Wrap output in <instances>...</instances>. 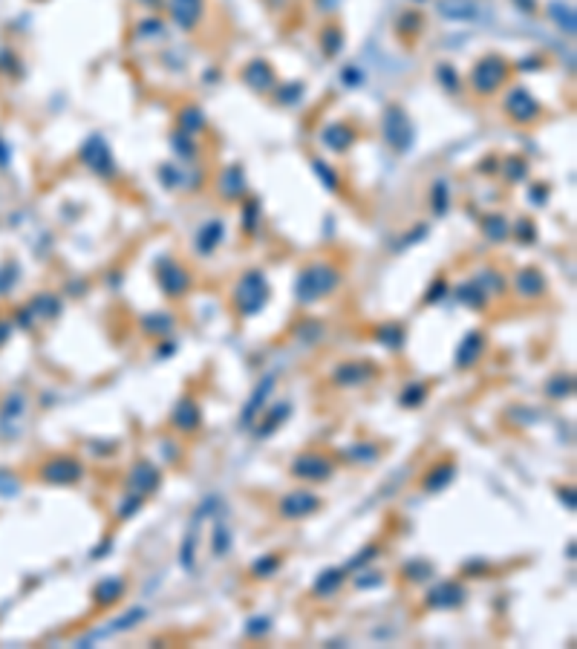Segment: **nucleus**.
<instances>
[{
  "label": "nucleus",
  "mask_w": 577,
  "mask_h": 649,
  "mask_svg": "<svg viewBox=\"0 0 577 649\" xmlns=\"http://www.w3.org/2000/svg\"><path fill=\"white\" fill-rule=\"evenodd\" d=\"M144 617V609H130L128 614H121L118 621L110 626V632H121V629H130V626H136V621H142Z\"/></svg>",
  "instance_id": "obj_33"
},
{
  "label": "nucleus",
  "mask_w": 577,
  "mask_h": 649,
  "mask_svg": "<svg viewBox=\"0 0 577 649\" xmlns=\"http://www.w3.org/2000/svg\"><path fill=\"white\" fill-rule=\"evenodd\" d=\"M142 502H144V497H139V493H133L130 490V497H125L118 502V511H116V517L118 519H128V517H133L139 508H142Z\"/></svg>",
  "instance_id": "obj_30"
},
{
  "label": "nucleus",
  "mask_w": 577,
  "mask_h": 649,
  "mask_svg": "<svg viewBox=\"0 0 577 649\" xmlns=\"http://www.w3.org/2000/svg\"><path fill=\"white\" fill-rule=\"evenodd\" d=\"M159 482H162V474L156 465H150V462H136L128 474V490L139 493V497H147V493H156L159 490Z\"/></svg>",
  "instance_id": "obj_10"
},
{
  "label": "nucleus",
  "mask_w": 577,
  "mask_h": 649,
  "mask_svg": "<svg viewBox=\"0 0 577 649\" xmlns=\"http://www.w3.org/2000/svg\"><path fill=\"white\" fill-rule=\"evenodd\" d=\"M289 413H292V407H289V404H278V407H271L268 413L263 410V416H266V419H263V424H260V427H254V436H257V439L271 436V433H275V430H278V427L289 419Z\"/></svg>",
  "instance_id": "obj_22"
},
{
  "label": "nucleus",
  "mask_w": 577,
  "mask_h": 649,
  "mask_svg": "<svg viewBox=\"0 0 577 649\" xmlns=\"http://www.w3.org/2000/svg\"><path fill=\"white\" fill-rule=\"evenodd\" d=\"M275 384H278V373H268L266 378H260V384L254 387L252 398L246 401V407H242V413H240V427H254V421L266 410V401H268L271 390H275Z\"/></svg>",
  "instance_id": "obj_7"
},
{
  "label": "nucleus",
  "mask_w": 577,
  "mask_h": 649,
  "mask_svg": "<svg viewBox=\"0 0 577 649\" xmlns=\"http://www.w3.org/2000/svg\"><path fill=\"white\" fill-rule=\"evenodd\" d=\"M228 548H231V534H228L225 525H217V531H214V554H217V557H225Z\"/></svg>",
  "instance_id": "obj_32"
},
{
  "label": "nucleus",
  "mask_w": 577,
  "mask_h": 649,
  "mask_svg": "<svg viewBox=\"0 0 577 649\" xmlns=\"http://www.w3.org/2000/svg\"><path fill=\"white\" fill-rule=\"evenodd\" d=\"M179 125H182V130H185V133H199L202 130V125H205V118H202V113L197 110V107H188L185 113H182L179 116Z\"/></svg>",
  "instance_id": "obj_27"
},
{
  "label": "nucleus",
  "mask_w": 577,
  "mask_h": 649,
  "mask_svg": "<svg viewBox=\"0 0 577 649\" xmlns=\"http://www.w3.org/2000/svg\"><path fill=\"white\" fill-rule=\"evenodd\" d=\"M242 81H246L254 92H271L275 89V70H271L266 61H252V64L242 70Z\"/></svg>",
  "instance_id": "obj_14"
},
{
  "label": "nucleus",
  "mask_w": 577,
  "mask_h": 649,
  "mask_svg": "<svg viewBox=\"0 0 577 649\" xmlns=\"http://www.w3.org/2000/svg\"><path fill=\"white\" fill-rule=\"evenodd\" d=\"M81 156H84V162L93 168V171H99V173H113V162H110V153H107V144L99 139V136H93L87 144H84V150H81Z\"/></svg>",
  "instance_id": "obj_15"
},
{
  "label": "nucleus",
  "mask_w": 577,
  "mask_h": 649,
  "mask_svg": "<svg viewBox=\"0 0 577 649\" xmlns=\"http://www.w3.org/2000/svg\"><path fill=\"white\" fill-rule=\"evenodd\" d=\"M41 476L46 482H52V485H73V482H78L84 476V468L78 465L73 456H61V459H49L46 462Z\"/></svg>",
  "instance_id": "obj_11"
},
{
  "label": "nucleus",
  "mask_w": 577,
  "mask_h": 649,
  "mask_svg": "<svg viewBox=\"0 0 577 649\" xmlns=\"http://www.w3.org/2000/svg\"><path fill=\"white\" fill-rule=\"evenodd\" d=\"M335 286H338V271L332 266H326V263H315L297 277V300L300 303H315L318 297L329 295Z\"/></svg>",
  "instance_id": "obj_1"
},
{
  "label": "nucleus",
  "mask_w": 577,
  "mask_h": 649,
  "mask_svg": "<svg viewBox=\"0 0 577 649\" xmlns=\"http://www.w3.org/2000/svg\"><path fill=\"white\" fill-rule=\"evenodd\" d=\"M381 130L387 144H392L396 150H407L413 144V128H410V118L399 104H390L384 118H381Z\"/></svg>",
  "instance_id": "obj_4"
},
{
  "label": "nucleus",
  "mask_w": 577,
  "mask_h": 649,
  "mask_svg": "<svg viewBox=\"0 0 577 649\" xmlns=\"http://www.w3.org/2000/svg\"><path fill=\"white\" fill-rule=\"evenodd\" d=\"M292 476L303 482H326L332 476V462L323 453H300L292 462Z\"/></svg>",
  "instance_id": "obj_6"
},
{
  "label": "nucleus",
  "mask_w": 577,
  "mask_h": 649,
  "mask_svg": "<svg viewBox=\"0 0 577 649\" xmlns=\"http://www.w3.org/2000/svg\"><path fill=\"white\" fill-rule=\"evenodd\" d=\"M220 240H223V223H208V225L199 231V249H202V252H211Z\"/></svg>",
  "instance_id": "obj_26"
},
{
  "label": "nucleus",
  "mask_w": 577,
  "mask_h": 649,
  "mask_svg": "<svg viewBox=\"0 0 577 649\" xmlns=\"http://www.w3.org/2000/svg\"><path fill=\"white\" fill-rule=\"evenodd\" d=\"M352 456L361 459L364 465H373L376 456H378V447L376 445H358V447H352Z\"/></svg>",
  "instance_id": "obj_37"
},
{
  "label": "nucleus",
  "mask_w": 577,
  "mask_h": 649,
  "mask_svg": "<svg viewBox=\"0 0 577 649\" xmlns=\"http://www.w3.org/2000/svg\"><path fill=\"white\" fill-rule=\"evenodd\" d=\"M453 476H457V465H453V462H439V465H433L428 474H424L421 488L430 490V493H436V490L447 488V485L453 482Z\"/></svg>",
  "instance_id": "obj_18"
},
{
  "label": "nucleus",
  "mask_w": 577,
  "mask_h": 649,
  "mask_svg": "<svg viewBox=\"0 0 577 649\" xmlns=\"http://www.w3.org/2000/svg\"><path fill=\"white\" fill-rule=\"evenodd\" d=\"M223 185H220V188H223V194L231 199V197H240L242 194V171L234 165V168H228L225 173H223V179H220Z\"/></svg>",
  "instance_id": "obj_24"
},
{
  "label": "nucleus",
  "mask_w": 577,
  "mask_h": 649,
  "mask_svg": "<svg viewBox=\"0 0 577 649\" xmlns=\"http://www.w3.org/2000/svg\"><path fill=\"white\" fill-rule=\"evenodd\" d=\"M560 497H563V502L569 505V511H574V490L569 488V490H560Z\"/></svg>",
  "instance_id": "obj_41"
},
{
  "label": "nucleus",
  "mask_w": 577,
  "mask_h": 649,
  "mask_svg": "<svg viewBox=\"0 0 577 649\" xmlns=\"http://www.w3.org/2000/svg\"><path fill=\"white\" fill-rule=\"evenodd\" d=\"M278 569H280V557H278V554H266V557H260V560L252 566V574H254V577H271Z\"/></svg>",
  "instance_id": "obj_28"
},
{
  "label": "nucleus",
  "mask_w": 577,
  "mask_h": 649,
  "mask_svg": "<svg viewBox=\"0 0 577 649\" xmlns=\"http://www.w3.org/2000/svg\"><path fill=\"white\" fill-rule=\"evenodd\" d=\"M159 283H162V289L168 292V295H173V297H179V295H185V289L191 286V280H188V274L182 271L179 266H168L162 274H159Z\"/></svg>",
  "instance_id": "obj_20"
},
{
  "label": "nucleus",
  "mask_w": 577,
  "mask_h": 649,
  "mask_svg": "<svg viewBox=\"0 0 577 649\" xmlns=\"http://www.w3.org/2000/svg\"><path fill=\"white\" fill-rule=\"evenodd\" d=\"M125 589H128L125 577L113 574V577H104V580L96 586L93 598H96V603H99V606H113V603H118L121 598H125Z\"/></svg>",
  "instance_id": "obj_16"
},
{
  "label": "nucleus",
  "mask_w": 577,
  "mask_h": 649,
  "mask_svg": "<svg viewBox=\"0 0 577 649\" xmlns=\"http://www.w3.org/2000/svg\"><path fill=\"white\" fill-rule=\"evenodd\" d=\"M508 73H511L508 61L502 55H482L471 70V87L479 96H491V92H497L505 84Z\"/></svg>",
  "instance_id": "obj_2"
},
{
  "label": "nucleus",
  "mask_w": 577,
  "mask_h": 649,
  "mask_svg": "<svg viewBox=\"0 0 577 649\" xmlns=\"http://www.w3.org/2000/svg\"><path fill=\"white\" fill-rule=\"evenodd\" d=\"M321 508V497H315L312 490H289L278 502V514L283 519H306Z\"/></svg>",
  "instance_id": "obj_5"
},
{
  "label": "nucleus",
  "mask_w": 577,
  "mask_h": 649,
  "mask_svg": "<svg viewBox=\"0 0 577 649\" xmlns=\"http://www.w3.org/2000/svg\"><path fill=\"white\" fill-rule=\"evenodd\" d=\"M404 574H410V580L421 583V580H430L433 569H430L428 563H407V566H404Z\"/></svg>",
  "instance_id": "obj_35"
},
{
  "label": "nucleus",
  "mask_w": 577,
  "mask_h": 649,
  "mask_svg": "<svg viewBox=\"0 0 577 649\" xmlns=\"http://www.w3.org/2000/svg\"><path fill=\"white\" fill-rule=\"evenodd\" d=\"M433 199H436V211L442 214V211H445V182H436V191H433Z\"/></svg>",
  "instance_id": "obj_40"
},
{
  "label": "nucleus",
  "mask_w": 577,
  "mask_h": 649,
  "mask_svg": "<svg viewBox=\"0 0 577 649\" xmlns=\"http://www.w3.org/2000/svg\"><path fill=\"white\" fill-rule=\"evenodd\" d=\"M170 12H173V20H176L182 29H191V26H197V20H199V0H173V4H170Z\"/></svg>",
  "instance_id": "obj_21"
},
{
  "label": "nucleus",
  "mask_w": 577,
  "mask_h": 649,
  "mask_svg": "<svg viewBox=\"0 0 577 649\" xmlns=\"http://www.w3.org/2000/svg\"><path fill=\"white\" fill-rule=\"evenodd\" d=\"M373 376H376V366H373V364L349 361V364L335 366V373H332V381L341 384V387H358V384H367Z\"/></svg>",
  "instance_id": "obj_12"
},
{
  "label": "nucleus",
  "mask_w": 577,
  "mask_h": 649,
  "mask_svg": "<svg viewBox=\"0 0 577 649\" xmlns=\"http://www.w3.org/2000/svg\"><path fill=\"white\" fill-rule=\"evenodd\" d=\"M170 421H173V427L191 433V430H197V427H199V421H202V410H199V404H197V401H194L191 395H185V398H179V401H176Z\"/></svg>",
  "instance_id": "obj_13"
},
{
  "label": "nucleus",
  "mask_w": 577,
  "mask_h": 649,
  "mask_svg": "<svg viewBox=\"0 0 577 649\" xmlns=\"http://www.w3.org/2000/svg\"><path fill=\"white\" fill-rule=\"evenodd\" d=\"M234 303H237V312L240 315H257L260 309L268 303V283L260 271H249L240 277L237 292H234Z\"/></svg>",
  "instance_id": "obj_3"
},
{
  "label": "nucleus",
  "mask_w": 577,
  "mask_h": 649,
  "mask_svg": "<svg viewBox=\"0 0 577 649\" xmlns=\"http://www.w3.org/2000/svg\"><path fill=\"white\" fill-rule=\"evenodd\" d=\"M505 110L514 121H520V125H528V121H537L540 116V104L537 99L531 96V92L526 87H517V89H511L508 92V99H505Z\"/></svg>",
  "instance_id": "obj_8"
},
{
  "label": "nucleus",
  "mask_w": 577,
  "mask_h": 649,
  "mask_svg": "<svg viewBox=\"0 0 577 649\" xmlns=\"http://www.w3.org/2000/svg\"><path fill=\"white\" fill-rule=\"evenodd\" d=\"M378 551H381V548H378V545H367V548H364V551H361V554H358V557H355V560H352V569H355V566H358V569H361V566H367V563H370V560H376V557H378Z\"/></svg>",
  "instance_id": "obj_38"
},
{
  "label": "nucleus",
  "mask_w": 577,
  "mask_h": 649,
  "mask_svg": "<svg viewBox=\"0 0 577 649\" xmlns=\"http://www.w3.org/2000/svg\"><path fill=\"white\" fill-rule=\"evenodd\" d=\"M352 139H355V133L347 128V125H332V128H326L323 130V142H326V147H332V150H347L349 144H352Z\"/></svg>",
  "instance_id": "obj_23"
},
{
  "label": "nucleus",
  "mask_w": 577,
  "mask_h": 649,
  "mask_svg": "<svg viewBox=\"0 0 577 649\" xmlns=\"http://www.w3.org/2000/svg\"><path fill=\"white\" fill-rule=\"evenodd\" d=\"M378 338L390 347V350H399L402 347V329L399 326H381L378 329Z\"/></svg>",
  "instance_id": "obj_34"
},
{
  "label": "nucleus",
  "mask_w": 577,
  "mask_h": 649,
  "mask_svg": "<svg viewBox=\"0 0 577 649\" xmlns=\"http://www.w3.org/2000/svg\"><path fill=\"white\" fill-rule=\"evenodd\" d=\"M571 390H574L571 376H569V378H566V376H557V378L549 381V387H545V393H549L552 398H563V395H569Z\"/></svg>",
  "instance_id": "obj_31"
},
{
  "label": "nucleus",
  "mask_w": 577,
  "mask_h": 649,
  "mask_svg": "<svg viewBox=\"0 0 577 649\" xmlns=\"http://www.w3.org/2000/svg\"><path fill=\"white\" fill-rule=\"evenodd\" d=\"M482 352H485V335H482V332L465 335V341H462L459 350H457V366H459V369L473 366V364L479 361Z\"/></svg>",
  "instance_id": "obj_17"
},
{
  "label": "nucleus",
  "mask_w": 577,
  "mask_h": 649,
  "mask_svg": "<svg viewBox=\"0 0 577 649\" xmlns=\"http://www.w3.org/2000/svg\"><path fill=\"white\" fill-rule=\"evenodd\" d=\"M344 580H347V571H344V569H323L321 577H318L315 586H312V592H315L318 598H329V595H335V592L341 589Z\"/></svg>",
  "instance_id": "obj_19"
},
{
  "label": "nucleus",
  "mask_w": 577,
  "mask_h": 649,
  "mask_svg": "<svg viewBox=\"0 0 577 649\" xmlns=\"http://www.w3.org/2000/svg\"><path fill=\"white\" fill-rule=\"evenodd\" d=\"M424 398H428V387H424V384H410V387L402 393V404H404V407H418Z\"/></svg>",
  "instance_id": "obj_29"
},
{
  "label": "nucleus",
  "mask_w": 577,
  "mask_h": 649,
  "mask_svg": "<svg viewBox=\"0 0 577 649\" xmlns=\"http://www.w3.org/2000/svg\"><path fill=\"white\" fill-rule=\"evenodd\" d=\"M268 617H252V621H249V626H246V632L249 635H263V632H268Z\"/></svg>",
  "instance_id": "obj_39"
},
{
  "label": "nucleus",
  "mask_w": 577,
  "mask_h": 649,
  "mask_svg": "<svg viewBox=\"0 0 577 649\" xmlns=\"http://www.w3.org/2000/svg\"><path fill=\"white\" fill-rule=\"evenodd\" d=\"M465 598H468V592H465V586L462 583H457V580H445V583H436L433 589L428 592V606L430 609H457V606H462L465 603Z\"/></svg>",
  "instance_id": "obj_9"
},
{
  "label": "nucleus",
  "mask_w": 577,
  "mask_h": 649,
  "mask_svg": "<svg viewBox=\"0 0 577 649\" xmlns=\"http://www.w3.org/2000/svg\"><path fill=\"white\" fill-rule=\"evenodd\" d=\"M144 323H147L144 329H147V332H154V335H165V332H170V329H173V326H170V318H165V315L147 318Z\"/></svg>",
  "instance_id": "obj_36"
},
{
  "label": "nucleus",
  "mask_w": 577,
  "mask_h": 649,
  "mask_svg": "<svg viewBox=\"0 0 577 649\" xmlns=\"http://www.w3.org/2000/svg\"><path fill=\"white\" fill-rule=\"evenodd\" d=\"M517 289H520L526 297H534V295L542 292V277H540L537 271H523V274L517 277Z\"/></svg>",
  "instance_id": "obj_25"
}]
</instances>
